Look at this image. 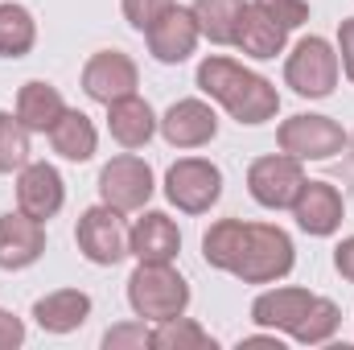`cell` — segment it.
Segmentation results:
<instances>
[{
    "label": "cell",
    "instance_id": "6da1fadb",
    "mask_svg": "<svg viewBox=\"0 0 354 350\" xmlns=\"http://www.w3.org/2000/svg\"><path fill=\"white\" fill-rule=\"evenodd\" d=\"M194 87L202 91L206 99H214L235 124H248V128L276 120V111H280V91H276V83L264 79L260 71L227 58V54H206L198 62Z\"/></svg>",
    "mask_w": 354,
    "mask_h": 350
},
{
    "label": "cell",
    "instance_id": "7a4b0ae2",
    "mask_svg": "<svg viewBox=\"0 0 354 350\" xmlns=\"http://www.w3.org/2000/svg\"><path fill=\"white\" fill-rule=\"evenodd\" d=\"M297 243L284 227L276 223H248L243 227V248L231 264V276L243 284H276L292 272Z\"/></svg>",
    "mask_w": 354,
    "mask_h": 350
},
{
    "label": "cell",
    "instance_id": "3957f363",
    "mask_svg": "<svg viewBox=\"0 0 354 350\" xmlns=\"http://www.w3.org/2000/svg\"><path fill=\"white\" fill-rule=\"evenodd\" d=\"M128 305L145 322H169L189 309V280L174 264H136L128 276Z\"/></svg>",
    "mask_w": 354,
    "mask_h": 350
},
{
    "label": "cell",
    "instance_id": "277c9868",
    "mask_svg": "<svg viewBox=\"0 0 354 350\" xmlns=\"http://www.w3.org/2000/svg\"><path fill=\"white\" fill-rule=\"evenodd\" d=\"M338 79H342L338 46L317 33L301 37L284 58V87H292V95L301 99H330Z\"/></svg>",
    "mask_w": 354,
    "mask_h": 350
},
{
    "label": "cell",
    "instance_id": "5b68a950",
    "mask_svg": "<svg viewBox=\"0 0 354 350\" xmlns=\"http://www.w3.org/2000/svg\"><path fill=\"white\" fill-rule=\"evenodd\" d=\"M346 128L334 116H317V111H297L288 120H280L276 128V149L297 157V161H334L346 149Z\"/></svg>",
    "mask_w": 354,
    "mask_h": 350
},
{
    "label": "cell",
    "instance_id": "8992f818",
    "mask_svg": "<svg viewBox=\"0 0 354 350\" xmlns=\"http://www.w3.org/2000/svg\"><path fill=\"white\" fill-rule=\"evenodd\" d=\"M75 243L83 252V260H91L95 268H115L120 260H128V223L124 210L99 202L87 206L75 223Z\"/></svg>",
    "mask_w": 354,
    "mask_h": 350
},
{
    "label": "cell",
    "instance_id": "52a82bcc",
    "mask_svg": "<svg viewBox=\"0 0 354 350\" xmlns=\"http://www.w3.org/2000/svg\"><path fill=\"white\" fill-rule=\"evenodd\" d=\"M153 194H157L153 165L136 153H120L99 169V202H107L124 214H140Z\"/></svg>",
    "mask_w": 354,
    "mask_h": 350
},
{
    "label": "cell",
    "instance_id": "ba28073f",
    "mask_svg": "<svg viewBox=\"0 0 354 350\" xmlns=\"http://www.w3.org/2000/svg\"><path fill=\"white\" fill-rule=\"evenodd\" d=\"M165 198L181 214H206L223 198V169L206 157H181L165 169Z\"/></svg>",
    "mask_w": 354,
    "mask_h": 350
},
{
    "label": "cell",
    "instance_id": "9c48e42d",
    "mask_svg": "<svg viewBox=\"0 0 354 350\" xmlns=\"http://www.w3.org/2000/svg\"><path fill=\"white\" fill-rule=\"evenodd\" d=\"M305 161L288 157V153H268L248 165V194L264 206V210H288L305 185Z\"/></svg>",
    "mask_w": 354,
    "mask_h": 350
},
{
    "label": "cell",
    "instance_id": "30bf717a",
    "mask_svg": "<svg viewBox=\"0 0 354 350\" xmlns=\"http://www.w3.org/2000/svg\"><path fill=\"white\" fill-rule=\"evenodd\" d=\"M136 87H140V66L124 50H95L83 66V95L103 107L124 95H136Z\"/></svg>",
    "mask_w": 354,
    "mask_h": 350
},
{
    "label": "cell",
    "instance_id": "8fae6325",
    "mask_svg": "<svg viewBox=\"0 0 354 350\" xmlns=\"http://www.w3.org/2000/svg\"><path fill=\"white\" fill-rule=\"evenodd\" d=\"M288 210H292V219H297V227L305 235L330 239V235H338V227L346 219V198H342V190L334 181H305Z\"/></svg>",
    "mask_w": 354,
    "mask_h": 350
},
{
    "label": "cell",
    "instance_id": "7c38bea8",
    "mask_svg": "<svg viewBox=\"0 0 354 350\" xmlns=\"http://www.w3.org/2000/svg\"><path fill=\"white\" fill-rule=\"evenodd\" d=\"M157 132L174 149H202V145H210L218 136V111L206 99H198V95L177 99V103H169V111L161 116Z\"/></svg>",
    "mask_w": 354,
    "mask_h": 350
},
{
    "label": "cell",
    "instance_id": "4fadbf2b",
    "mask_svg": "<svg viewBox=\"0 0 354 350\" xmlns=\"http://www.w3.org/2000/svg\"><path fill=\"white\" fill-rule=\"evenodd\" d=\"M145 42H149V54H153L161 66H181V62L198 50L202 29H198L194 12H189L185 4H174L161 21H153V25H149Z\"/></svg>",
    "mask_w": 354,
    "mask_h": 350
},
{
    "label": "cell",
    "instance_id": "5bb4252c",
    "mask_svg": "<svg viewBox=\"0 0 354 350\" xmlns=\"http://www.w3.org/2000/svg\"><path fill=\"white\" fill-rule=\"evenodd\" d=\"M41 256H46V223L25 214V210L0 214V268L4 272H25Z\"/></svg>",
    "mask_w": 354,
    "mask_h": 350
},
{
    "label": "cell",
    "instance_id": "9a60e30c",
    "mask_svg": "<svg viewBox=\"0 0 354 350\" xmlns=\"http://www.w3.org/2000/svg\"><path fill=\"white\" fill-rule=\"evenodd\" d=\"M62 206H66V181L50 161H29L25 169H17V210L50 223Z\"/></svg>",
    "mask_w": 354,
    "mask_h": 350
},
{
    "label": "cell",
    "instance_id": "2e32d148",
    "mask_svg": "<svg viewBox=\"0 0 354 350\" xmlns=\"http://www.w3.org/2000/svg\"><path fill=\"white\" fill-rule=\"evenodd\" d=\"M181 252V231L165 210H140L128 227V256L136 264H174Z\"/></svg>",
    "mask_w": 354,
    "mask_h": 350
},
{
    "label": "cell",
    "instance_id": "e0dca14e",
    "mask_svg": "<svg viewBox=\"0 0 354 350\" xmlns=\"http://www.w3.org/2000/svg\"><path fill=\"white\" fill-rule=\"evenodd\" d=\"M313 297H317V293L297 288V284H276V288H264V293L252 301V322H256L260 330H276V334L292 338V334H297V326H301V317L309 313Z\"/></svg>",
    "mask_w": 354,
    "mask_h": 350
},
{
    "label": "cell",
    "instance_id": "ac0fdd59",
    "mask_svg": "<svg viewBox=\"0 0 354 350\" xmlns=\"http://www.w3.org/2000/svg\"><path fill=\"white\" fill-rule=\"evenodd\" d=\"M157 128H161V116L149 107V99L124 95V99L107 103V132H111V140H115L120 149H128V153L145 149V145L157 136Z\"/></svg>",
    "mask_w": 354,
    "mask_h": 350
},
{
    "label": "cell",
    "instance_id": "d6986e66",
    "mask_svg": "<svg viewBox=\"0 0 354 350\" xmlns=\"http://www.w3.org/2000/svg\"><path fill=\"white\" fill-rule=\"evenodd\" d=\"M87 317H91V297L83 288H54V293L33 301V322L46 334H75L79 326H87Z\"/></svg>",
    "mask_w": 354,
    "mask_h": 350
},
{
    "label": "cell",
    "instance_id": "ffe728a7",
    "mask_svg": "<svg viewBox=\"0 0 354 350\" xmlns=\"http://www.w3.org/2000/svg\"><path fill=\"white\" fill-rule=\"evenodd\" d=\"M17 120L29 128V132H50L58 120H62V111H66V99H62V91L54 87V83H46V79H29L25 87L17 91Z\"/></svg>",
    "mask_w": 354,
    "mask_h": 350
},
{
    "label": "cell",
    "instance_id": "44dd1931",
    "mask_svg": "<svg viewBox=\"0 0 354 350\" xmlns=\"http://www.w3.org/2000/svg\"><path fill=\"white\" fill-rule=\"evenodd\" d=\"M46 136H50V149H54L62 161H75V165L91 161L95 149H99V132H95L91 116L87 111H79V107H66L62 120H58Z\"/></svg>",
    "mask_w": 354,
    "mask_h": 350
},
{
    "label": "cell",
    "instance_id": "7402d4cb",
    "mask_svg": "<svg viewBox=\"0 0 354 350\" xmlns=\"http://www.w3.org/2000/svg\"><path fill=\"white\" fill-rule=\"evenodd\" d=\"M235 46L248 54V58H256V62H268V58H276V54H284V46H288V29H280L272 17H264L252 0H248V8H243V17H239V33H235Z\"/></svg>",
    "mask_w": 354,
    "mask_h": 350
},
{
    "label": "cell",
    "instance_id": "603a6c76",
    "mask_svg": "<svg viewBox=\"0 0 354 350\" xmlns=\"http://www.w3.org/2000/svg\"><path fill=\"white\" fill-rule=\"evenodd\" d=\"M243 8H248V0H194V4H189V12H194L202 37L214 42V46H235Z\"/></svg>",
    "mask_w": 354,
    "mask_h": 350
},
{
    "label": "cell",
    "instance_id": "cb8c5ba5",
    "mask_svg": "<svg viewBox=\"0 0 354 350\" xmlns=\"http://www.w3.org/2000/svg\"><path fill=\"white\" fill-rule=\"evenodd\" d=\"M37 46V21L25 4L0 0V58H25Z\"/></svg>",
    "mask_w": 354,
    "mask_h": 350
},
{
    "label": "cell",
    "instance_id": "d4e9b609",
    "mask_svg": "<svg viewBox=\"0 0 354 350\" xmlns=\"http://www.w3.org/2000/svg\"><path fill=\"white\" fill-rule=\"evenodd\" d=\"M243 219H218V223H210L206 227V235H202V260L210 264L214 272H231V264L239 256V248H243Z\"/></svg>",
    "mask_w": 354,
    "mask_h": 350
},
{
    "label": "cell",
    "instance_id": "484cf974",
    "mask_svg": "<svg viewBox=\"0 0 354 350\" xmlns=\"http://www.w3.org/2000/svg\"><path fill=\"white\" fill-rule=\"evenodd\" d=\"M218 342L194 322V317H169L153 326V350H214Z\"/></svg>",
    "mask_w": 354,
    "mask_h": 350
},
{
    "label": "cell",
    "instance_id": "4316f807",
    "mask_svg": "<svg viewBox=\"0 0 354 350\" xmlns=\"http://www.w3.org/2000/svg\"><path fill=\"white\" fill-rule=\"evenodd\" d=\"M338 326H342V309H338L330 297H313V305H309V313L301 317L292 342H297V347H322V342H330V338L338 334Z\"/></svg>",
    "mask_w": 354,
    "mask_h": 350
},
{
    "label": "cell",
    "instance_id": "83f0119b",
    "mask_svg": "<svg viewBox=\"0 0 354 350\" xmlns=\"http://www.w3.org/2000/svg\"><path fill=\"white\" fill-rule=\"evenodd\" d=\"M29 128L17 120V111H0V174H17L29 165Z\"/></svg>",
    "mask_w": 354,
    "mask_h": 350
},
{
    "label": "cell",
    "instance_id": "f1b7e54d",
    "mask_svg": "<svg viewBox=\"0 0 354 350\" xmlns=\"http://www.w3.org/2000/svg\"><path fill=\"white\" fill-rule=\"evenodd\" d=\"M149 347H153V322H145V317L120 322L103 334V350H149Z\"/></svg>",
    "mask_w": 354,
    "mask_h": 350
},
{
    "label": "cell",
    "instance_id": "f546056e",
    "mask_svg": "<svg viewBox=\"0 0 354 350\" xmlns=\"http://www.w3.org/2000/svg\"><path fill=\"white\" fill-rule=\"evenodd\" d=\"M264 17H272L280 29H301L305 21H309V0H252Z\"/></svg>",
    "mask_w": 354,
    "mask_h": 350
},
{
    "label": "cell",
    "instance_id": "4dcf8cb0",
    "mask_svg": "<svg viewBox=\"0 0 354 350\" xmlns=\"http://www.w3.org/2000/svg\"><path fill=\"white\" fill-rule=\"evenodd\" d=\"M174 4H177V0H120L124 21H128L136 33H149V25H153V21H161Z\"/></svg>",
    "mask_w": 354,
    "mask_h": 350
},
{
    "label": "cell",
    "instance_id": "1f68e13d",
    "mask_svg": "<svg viewBox=\"0 0 354 350\" xmlns=\"http://www.w3.org/2000/svg\"><path fill=\"white\" fill-rule=\"evenodd\" d=\"M338 62H342V75L354 87V17L338 21Z\"/></svg>",
    "mask_w": 354,
    "mask_h": 350
},
{
    "label": "cell",
    "instance_id": "d6a6232c",
    "mask_svg": "<svg viewBox=\"0 0 354 350\" xmlns=\"http://www.w3.org/2000/svg\"><path fill=\"white\" fill-rule=\"evenodd\" d=\"M25 342V322L8 309H0V350H17Z\"/></svg>",
    "mask_w": 354,
    "mask_h": 350
},
{
    "label": "cell",
    "instance_id": "836d02e7",
    "mask_svg": "<svg viewBox=\"0 0 354 350\" xmlns=\"http://www.w3.org/2000/svg\"><path fill=\"white\" fill-rule=\"evenodd\" d=\"M334 268H338L342 280H351L354 284V235H346V239L334 248Z\"/></svg>",
    "mask_w": 354,
    "mask_h": 350
},
{
    "label": "cell",
    "instance_id": "e575fe53",
    "mask_svg": "<svg viewBox=\"0 0 354 350\" xmlns=\"http://www.w3.org/2000/svg\"><path fill=\"white\" fill-rule=\"evenodd\" d=\"M342 153H346V161H342V174L354 181V132L346 136V149H342Z\"/></svg>",
    "mask_w": 354,
    "mask_h": 350
}]
</instances>
